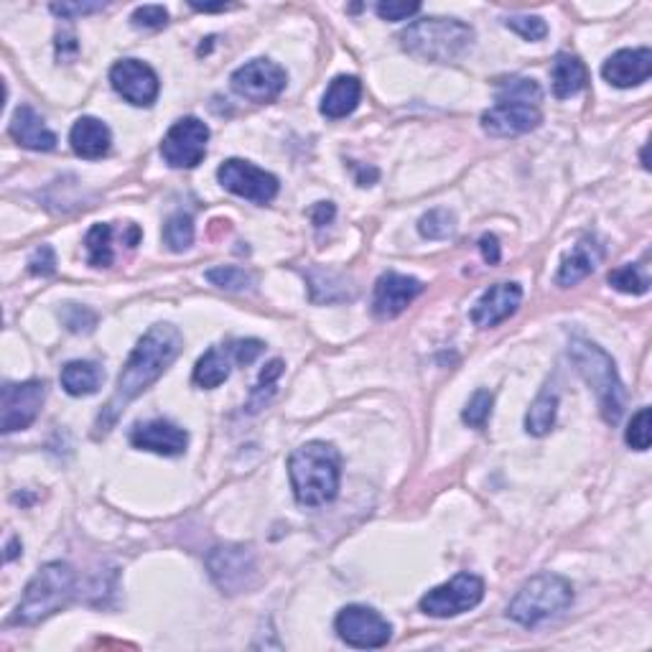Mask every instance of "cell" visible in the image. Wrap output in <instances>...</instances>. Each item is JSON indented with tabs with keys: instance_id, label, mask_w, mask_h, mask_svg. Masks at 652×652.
Segmentation results:
<instances>
[{
	"instance_id": "7",
	"label": "cell",
	"mask_w": 652,
	"mask_h": 652,
	"mask_svg": "<svg viewBox=\"0 0 652 652\" xmlns=\"http://www.w3.org/2000/svg\"><path fill=\"white\" fill-rule=\"evenodd\" d=\"M484 599V581L474 574H456L421 599V612L436 619H449L477 607Z\"/></svg>"
},
{
	"instance_id": "22",
	"label": "cell",
	"mask_w": 652,
	"mask_h": 652,
	"mask_svg": "<svg viewBox=\"0 0 652 652\" xmlns=\"http://www.w3.org/2000/svg\"><path fill=\"white\" fill-rule=\"evenodd\" d=\"M604 258V245H599V240L591 235L581 237L574 245V250L563 258L561 270H558V286H574V283L584 281L586 276H591L596 270V265L602 263Z\"/></svg>"
},
{
	"instance_id": "29",
	"label": "cell",
	"mask_w": 652,
	"mask_h": 652,
	"mask_svg": "<svg viewBox=\"0 0 652 652\" xmlns=\"http://www.w3.org/2000/svg\"><path fill=\"white\" fill-rule=\"evenodd\" d=\"M163 242L171 253H184L192 248L194 242V220L192 214L176 212L171 214L166 225H163Z\"/></svg>"
},
{
	"instance_id": "5",
	"label": "cell",
	"mask_w": 652,
	"mask_h": 652,
	"mask_svg": "<svg viewBox=\"0 0 652 652\" xmlns=\"http://www.w3.org/2000/svg\"><path fill=\"white\" fill-rule=\"evenodd\" d=\"M568 355H571V362H574L579 375L586 380V385L594 388L604 421L609 426L619 423V418L624 413V385L619 380L617 365H614L612 357L599 344L586 342V339H574Z\"/></svg>"
},
{
	"instance_id": "17",
	"label": "cell",
	"mask_w": 652,
	"mask_h": 652,
	"mask_svg": "<svg viewBox=\"0 0 652 652\" xmlns=\"http://www.w3.org/2000/svg\"><path fill=\"white\" fill-rule=\"evenodd\" d=\"M130 444L141 451H153L161 456H181L189 446V433L176 423L153 418L146 423H135L130 431Z\"/></svg>"
},
{
	"instance_id": "23",
	"label": "cell",
	"mask_w": 652,
	"mask_h": 652,
	"mask_svg": "<svg viewBox=\"0 0 652 652\" xmlns=\"http://www.w3.org/2000/svg\"><path fill=\"white\" fill-rule=\"evenodd\" d=\"M362 97V82L357 77H342L332 79V85L326 87L324 100H321V115L329 120H342L352 115L360 105Z\"/></svg>"
},
{
	"instance_id": "40",
	"label": "cell",
	"mask_w": 652,
	"mask_h": 652,
	"mask_svg": "<svg viewBox=\"0 0 652 652\" xmlns=\"http://www.w3.org/2000/svg\"><path fill=\"white\" fill-rule=\"evenodd\" d=\"M421 11V3H398V0H388V3H377L375 13L383 21H405V18L416 16Z\"/></svg>"
},
{
	"instance_id": "13",
	"label": "cell",
	"mask_w": 652,
	"mask_h": 652,
	"mask_svg": "<svg viewBox=\"0 0 652 652\" xmlns=\"http://www.w3.org/2000/svg\"><path fill=\"white\" fill-rule=\"evenodd\" d=\"M110 85L125 102L135 107H151L161 92L158 74L141 59H120L110 69Z\"/></svg>"
},
{
	"instance_id": "47",
	"label": "cell",
	"mask_w": 652,
	"mask_h": 652,
	"mask_svg": "<svg viewBox=\"0 0 652 652\" xmlns=\"http://www.w3.org/2000/svg\"><path fill=\"white\" fill-rule=\"evenodd\" d=\"M192 8L199 13H217V11H227L230 6H225V3H214V6H209V3H192Z\"/></svg>"
},
{
	"instance_id": "37",
	"label": "cell",
	"mask_w": 652,
	"mask_h": 652,
	"mask_svg": "<svg viewBox=\"0 0 652 652\" xmlns=\"http://www.w3.org/2000/svg\"><path fill=\"white\" fill-rule=\"evenodd\" d=\"M505 26L518 36H523L525 41H540L548 36V23L540 16H510Z\"/></svg>"
},
{
	"instance_id": "1",
	"label": "cell",
	"mask_w": 652,
	"mask_h": 652,
	"mask_svg": "<svg viewBox=\"0 0 652 652\" xmlns=\"http://www.w3.org/2000/svg\"><path fill=\"white\" fill-rule=\"evenodd\" d=\"M181 349H184V337L174 324H153L130 352L128 362H125L123 372L118 377L115 395L105 405V411L100 413L97 428L102 433L110 431L120 413L125 411V405L141 393H146L158 377L174 365L176 357L181 355Z\"/></svg>"
},
{
	"instance_id": "36",
	"label": "cell",
	"mask_w": 652,
	"mask_h": 652,
	"mask_svg": "<svg viewBox=\"0 0 652 652\" xmlns=\"http://www.w3.org/2000/svg\"><path fill=\"white\" fill-rule=\"evenodd\" d=\"M283 362L281 360H273V362H268V365H265V370L260 372V380H258V388L253 390V400H250V411H258V408H263L265 403H268V398L270 395H273V385H276V380L278 377L283 375Z\"/></svg>"
},
{
	"instance_id": "16",
	"label": "cell",
	"mask_w": 652,
	"mask_h": 652,
	"mask_svg": "<svg viewBox=\"0 0 652 652\" xmlns=\"http://www.w3.org/2000/svg\"><path fill=\"white\" fill-rule=\"evenodd\" d=\"M423 283L418 278L403 276V273H383L375 283L372 296V311L377 319H395L413 304V298L421 296Z\"/></svg>"
},
{
	"instance_id": "46",
	"label": "cell",
	"mask_w": 652,
	"mask_h": 652,
	"mask_svg": "<svg viewBox=\"0 0 652 652\" xmlns=\"http://www.w3.org/2000/svg\"><path fill=\"white\" fill-rule=\"evenodd\" d=\"M64 49H72L74 54H77V41H74L72 34H59V41H57V54H59V59L64 57Z\"/></svg>"
},
{
	"instance_id": "6",
	"label": "cell",
	"mask_w": 652,
	"mask_h": 652,
	"mask_svg": "<svg viewBox=\"0 0 652 652\" xmlns=\"http://www.w3.org/2000/svg\"><path fill=\"white\" fill-rule=\"evenodd\" d=\"M571 602H574L571 581L546 571V574H538L525 581L523 589L515 594V599L507 607V617L515 619L523 627H535V624L561 614L563 609L571 607Z\"/></svg>"
},
{
	"instance_id": "30",
	"label": "cell",
	"mask_w": 652,
	"mask_h": 652,
	"mask_svg": "<svg viewBox=\"0 0 652 652\" xmlns=\"http://www.w3.org/2000/svg\"><path fill=\"white\" fill-rule=\"evenodd\" d=\"M609 286H614L622 293H632V296H642L650 291V276H647L642 265H622V268L609 273Z\"/></svg>"
},
{
	"instance_id": "31",
	"label": "cell",
	"mask_w": 652,
	"mask_h": 652,
	"mask_svg": "<svg viewBox=\"0 0 652 652\" xmlns=\"http://www.w3.org/2000/svg\"><path fill=\"white\" fill-rule=\"evenodd\" d=\"M497 100H512V102H528V105H538L543 100V90L535 79L528 77H512L502 82Z\"/></svg>"
},
{
	"instance_id": "27",
	"label": "cell",
	"mask_w": 652,
	"mask_h": 652,
	"mask_svg": "<svg viewBox=\"0 0 652 652\" xmlns=\"http://www.w3.org/2000/svg\"><path fill=\"white\" fill-rule=\"evenodd\" d=\"M556 413H558V395L556 390L543 388L538 398L530 405L528 416H525V431L530 436H546L551 433V428L556 426Z\"/></svg>"
},
{
	"instance_id": "39",
	"label": "cell",
	"mask_w": 652,
	"mask_h": 652,
	"mask_svg": "<svg viewBox=\"0 0 652 652\" xmlns=\"http://www.w3.org/2000/svg\"><path fill=\"white\" fill-rule=\"evenodd\" d=\"M169 23V11L163 6H141L133 13L135 29H163Z\"/></svg>"
},
{
	"instance_id": "41",
	"label": "cell",
	"mask_w": 652,
	"mask_h": 652,
	"mask_svg": "<svg viewBox=\"0 0 652 652\" xmlns=\"http://www.w3.org/2000/svg\"><path fill=\"white\" fill-rule=\"evenodd\" d=\"M64 324H67L69 332H92L97 324V316L92 311L82 309V306L69 304L67 311H64Z\"/></svg>"
},
{
	"instance_id": "11",
	"label": "cell",
	"mask_w": 652,
	"mask_h": 652,
	"mask_svg": "<svg viewBox=\"0 0 652 652\" xmlns=\"http://www.w3.org/2000/svg\"><path fill=\"white\" fill-rule=\"evenodd\" d=\"M217 179L230 194L255 204L273 202L278 197V189H281L278 179L270 171L258 169L255 163L242 161V158H230L222 163L217 169Z\"/></svg>"
},
{
	"instance_id": "19",
	"label": "cell",
	"mask_w": 652,
	"mask_h": 652,
	"mask_svg": "<svg viewBox=\"0 0 652 652\" xmlns=\"http://www.w3.org/2000/svg\"><path fill=\"white\" fill-rule=\"evenodd\" d=\"M652 74V51L650 49H622L604 62L602 77L609 85L619 87V90H630V87L642 85Z\"/></svg>"
},
{
	"instance_id": "21",
	"label": "cell",
	"mask_w": 652,
	"mask_h": 652,
	"mask_svg": "<svg viewBox=\"0 0 652 652\" xmlns=\"http://www.w3.org/2000/svg\"><path fill=\"white\" fill-rule=\"evenodd\" d=\"M69 143H72V151L77 153L79 158L95 161V158H102L110 153L113 133H110V128H107L100 118L85 115V118H79L77 123L72 125V130H69Z\"/></svg>"
},
{
	"instance_id": "28",
	"label": "cell",
	"mask_w": 652,
	"mask_h": 652,
	"mask_svg": "<svg viewBox=\"0 0 652 652\" xmlns=\"http://www.w3.org/2000/svg\"><path fill=\"white\" fill-rule=\"evenodd\" d=\"M87 260L92 268H110L113 265V227L100 222L85 237Z\"/></svg>"
},
{
	"instance_id": "8",
	"label": "cell",
	"mask_w": 652,
	"mask_h": 652,
	"mask_svg": "<svg viewBox=\"0 0 652 652\" xmlns=\"http://www.w3.org/2000/svg\"><path fill=\"white\" fill-rule=\"evenodd\" d=\"M207 141V123L189 115V118L176 120L169 128V133L163 135L161 156L171 169H194L207 156Z\"/></svg>"
},
{
	"instance_id": "26",
	"label": "cell",
	"mask_w": 652,
	"mask_h": 652,
	"mask_svg": "<svg viewBox=\"0 0 652 652\" xmlns=\"http://www.w3.org/2000/svg\"><path fill=\"white\" fill-rule=\"evenodd\" d=\"M102 383V370L95 362H69L62 370V388L74 398H85V395H95Z\"/></svg>"
},
{
	"instance_id": "43",
	"label": "cell",
	"mask_w": 652,
	"mask_h": 652,
	"mask_svg": "<svg viewBox=\"0 0 652 652\" xmlns=\"http://www.w3.org/2000/svg\"><path fill=\"white\" fill-rule=\"evenodd\" d=\"M105 8V3H51V13L59 18H79L90 16Z\"/></svg>"
},
{
	"instance_id": "20",
	"label": "cell",
	"mask_w": 652,
	"mask_h": 652,
	"mask_svg": "<svg viewBox=\"0 0 652 652\" xmlns=\"http://www.w3.org/2000/svg\"><path fill=\"white\" fill-rule=\"evenodd\" d=\"M8 133L18 146L29 148V151H54L57 148V135L46 128V120L31 105H21L13 113Z\"/></svg>"
},
{
	"instance_id": "33",
	"label": "cell",
	"mask_w": 652,
	"mask_h": 652,
	"mask_svg": "<svg viewBox=\"0 0 652 652\" xmlns=\"http://www.w3.org/2000/svg\"><path fill=\"white\" fill-rule=\"evenodd\" d=\"M207 281L217 288H225V291H245L253 286L255 278L253 273L235 268V265H220V268L207 270Z\"/></svg>"
},
{
	"instance_id": "18",
	"label": "cell",
	"mask_w": 652,
	"mask_h": 652,
	"mask_svg": "<svg viewBox=\"0 0 652 652\" xmlns=\"http://www.w3.org/2000/svg\"><path fill=\"white\" fill-rule=\"evenodd\" d=\"M520 301H523V286L520 283H495V286H489L472 309L474 326L492 329V326L502 324L518 311Z\"/></svg>"
},
{
	"instance_id": "45",
	"label": "cell",
	"mask_w": 652,
	"mask_h": 652,
	"mask_svg": "<svg viewBox=\"0 0 652 652\" xmlns=\"http://www.w3.org/2000/svg\"><path fill=\"white\" fill-rule=\"evenodd\" d=\"M334 214H337V209H334L332 202H319L311 209V222H314L316 227H324L334 220Z\"/></svg>"
},
{
	"instance_id": "44",
	"label": "cell",
	"mask_w": 652,
	"mask_h": 652,
	"mask_svg": "<svg viewBox=\"0 0 652 652\" xmlns=\"http://www.w3.org/2000/svg\"><path fill=\"white\" fill-rule=\"evenodd\" d=\"M479 250H482V258L487 260L489 265L500 263V258H502L500 240H497L495 235H482V240H479Z\"/></svg>"
},
{
	"instance_id": "35",
	"label": "cell",
	"mask_w": 652,
	"mask_h": 652,
	"mask_svg": "<svg viewBox=\"0 0 652 652\" xmlns=\"http://www.w3.org/2000/svg\"><path fill=\"white\" fill-rule=\"evenodd\" d=\"M624 441L627 446L635 451H647L652 441V413L650 408H640V411L632 416L630 426H627V433H624Z\"/></svg>"
},
{
	"instance_id": "14",
	"label": "cell",
	"mask_w": 652,
	"mask_h": 652,
	"mask_svg": "<svg viewBox=\"0 0 652 652\" xmlns=\"http://www.w3.org/2000/svg\"><path fill=\"white\" fill-rule=\"evenodd\" d=\"M209 574H212L214 584L220 586L227 594H237L245 591L253 584L255 576V558L250 548L245 546H220L214 548L207 556Z\"/></svg>"
},
{
	"instance_id": "24",
	"label": "cell",
	"mask_w": 652,
	"mask_h": 652,
	"mask_svg": "<svg viewBox=\"0 0 652 652\" xmlns=\"http://www.w3.org/2000/svg\"><path fill=\"white\" fill-rule=\"evenodd\" d=\"M586 82H589L586 64L574 54H558L553 62V92H556V97L566 100V97L579 95Z\"/></svg>"
},
{
	"instance_id": "32",
	"label": "cell",
	"mask_w": 652,
	"mask_h": 652,
	"mask_svg": "<svg viewBox=\"0 0 652 652\" xmlns=\"http://www.w3.org/2000/svg\"><path fill=\"white\" fill-rule=\"evenodd\" d=\"M456 230V217L449 209H431L428 214H423L418 222V232L428 240H446L454 235Z\"/></svg>"
},
{
	"instance_id": "34",
	"label": "cell",
	"mask_w": 652,
	"mask_h": 652,
	"mask_svg": "<svg viewBox=\"0 0 652 652\" xmlns=\"http://www.w3.org/2000/svg\"><path fill=\"white\" fill-rule=\"evenodd\" d=\"M492 405H495V393L492 390H477V393L469 398L467 408L461 413L464 423L472 428H484L487 426L489 416H492Z\"/></svg>"
},
{
	"instance_id": "25",
	"label": "cell",
	"mask_w": 652,
	"mask_h": 652,
	"mask_svg": "<svg viewBox=\"0 0 652 652\" xmlns=\"http://www.w3.org/2000/svg\"><path fill=\"white\" fill-rule=\"evenodd\" d=\"M230 352L227 347H212L207 349L202 357H199L197 367H194V383L204 390L220 388L230 377Z\"/></svg>"
},
{
	"instance_id": "38",
	"label": "cell",
	"mask_w": 652,
	"mask_h": 652,
	"mask_svg": "<svg viewBox=\"0 0 652 652\" xmlns=\"http://www.w3.org/2000/svg\"><path fill=\"white\" fill-rule=\"evenodd\" d=\"M263 349L265 344L260 339H235V342L227 344V352L237 365H253L263 355Z\"/></svg>"
},
{
	"instance_id": "4",
	"label": "cell",
	"mask_w": 652,
	"mask_h": 652,
	"mask_svg": "<svg viewBox=\"0 0 652 652\" xmlns=\"http://www.w3.org/2000/svg\"><path fill=\"white\" fill-rule=\"evenodd\" d=\"M77 591V574L69 563L51 561L36 571L18 602L13 622L18 624H39L51 614L62 612L74 599Z\"/></svg>"
},
{
	"instance_id": "2",
	"label": "cell",
	"mask_w": 652,
	"mask_h": 652,
	"mask_svg": "<svg viewBox=\"0 0 652 652\" xmlns=\"http://www.w3.org/2000/svg\"><path fill=\"white\" fill-rule=\"evenodd\" d=\"M293 497L298 505L319 507L339 495L342 479V456L326 441H309L298 446L288 459Z\"/></svg>"
},
{
	"instance_id": "42",
	"label": "cell",
	"mask_w": 652,
	"mask_h": 652,
	"mask_svg": "<svg viewBox=\"0 0 652 652\" xmlns=\"http://www.w3.org/2000/svg\"><path fill=\"white\" fill-rule=\"evenodd\" d=\"M29 270L34 276H51L57 270V255H54L51 245H41V248H36L31 253Z\"/></svg>"
},
{
	"instance_id": "48",
	"label": "cell",
	"mask_w": 652,
	"mask_h": 652,
	"mask_svg": "<svg viewBox=\"0 0 652 652\" xmlns=\"http://www.w3.org/2000/svg\"><path fill=\"white\" fill-rule=\"evenodd\" d=\"M18 548H21V540H18V538H13L11 543H8V551H6V561H8V563H11L13 558H16L18 553H21V551H18Z\"/></svg>"
},
{
	"instance_id": "3",
	"label": "cell",
	"mask_w": 652,
	"mask_h": 652,
	"mask_svg": "<svg viewBox=\"0 0 652 652\" xmlns=\"http://www.w3.org/2000/svg\"><path fill=\"white\" fill-rule=\"evenodd\" d=\"M400 44L423 62L451 64L474 46V29L456 18H421L400 34Z\"/></svg>"
},
{
	"instance_id": "15",
	"label": "cell",
	"mask_w": 652,
	"mask_h": 652,
	"mask_svg": "<svg viewBox=\"0 0 652 652\" xmlns=\"http://www.w3.org/2000/svg\"><path fill=\"white\" fill-rule=\"evenodd\" d=\"M543 120L538 105H528V102H512V100H497L495 107H489L482 115V128L492 138H515L535 130Z\"/></svg>"
},
{
	"instance_id": "10",
	"label": "cell",
	"mask_w": 652,
	"mask_h": 652,
	"mask_svg": "<svg viewBox=\"0 0 652 652\" xmlns=\"http://www.w3.org/2000/svg\"><path fill=\"white\" fill-rule=\"evenodd\" d=\"M46 400L44 380L6 383L0 390V428L3 433L23 431L39 418Z\"/></svg>"
},
{
	"instance_id": "12",
	"label": "cell",
	"mask_w": 652,
	"mask_h": 652,
	"mask_svg": "<svg viewBox=\"0 0 652 652\" xmlns=\"http://www.w3.org/2000/svg\"><path fill=\"white\" fill-rule=\"evenodd\" d=\"M286 82V69L270 59H253L232 74V90L245 100L258 102V105L278 100L281 92L286 90Z\"/></svg>"
},
{
	"instance_id": "9",
	"label": "cell",
	"mask_w": 652,
	"mask_h": 652,
	"mask_svg": "<svg viewBox=\"0 0 652 652\" xmlns=\"http://www.w3.org/2000/svg\"><path fill=\"white\" fill-rule=\"evenodd\" d=\"M337 635L347 642L349 647L357 650H375V647H385L393 637V627L388 619L372 607H362V604H349L337 614Z\"/></svg>"
}]
</instances>
